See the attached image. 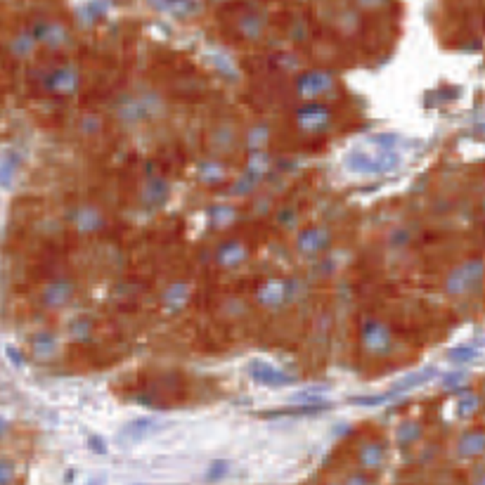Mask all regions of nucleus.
Segmentation results:
<instances>
[{"label": "nucleus", "mask_w": 485, "mask_h": 485, "mask_svg": "<svg viewBox=\"0 0 485 485\" xmlns=\"http://www.w3.org/2000/svg\"><path fill=\"white\" fill-rule=\"evenodd\" d=\"M329 410L327 402H308L303 407H284V410H273L261 415L263 419H273V417H308V415H319V412Z\"/></svg>", "instance_id": "11"}, {"label": "nucleus", "mask_w": 485, "mask_h": 485, "mask_svg": "<svg viewBox=\"0 0 485 485\" xmlns=\"http://www.w3.org/2000/svg\"><path fill=\"white\" fill-rule=\"evenodd\" d=\"M249 374H251V379L256 384L275 386V388L294 384V377H291V374L282 372L279 367L270 365V362H266V360H253L251 365H249Z\"/></svg>", "instance_id": "3"}, {"label": "nucleus", "mask_w": 485, "mask_h": 485, "mask_svg": "<svg viewBox=\"0 0 485 485\" xmlns=\"http://www.w3.org/2000/svg\"><path fill=\"white\" fill-rule=\"evenodd\" d=\"M90 443H92V445H95V450H97V452H104V448H102V443H100V440H97V438H92V440H90Z\"/></svg>", "instance_id": "25"}, {"label": "nucleus", "mask_w": 485, "mask_h": 485, "mask_svg": "<svg viewBox=\"0 0 485 485\" xmlns=\"http://www.w3.org/2000/svg\"><path fill=\"white\" fill-rule=\"evenodd\" d=\"M332 88V76L324 71H310L299 79V92L303 97H315L319 92H327Z\"/></svg>", "instance_id": "6"}, {"label": "nucleus", "mask_w": 485, "mask_h": 485, "mask_svg": "<svg viewBox=\"0 0 485 485\" xmlns=\"http://www.w3.org/2000/svg\"><path fill=\"white\" fill-rule=\"evenodd\" d=\"M435 374H438V369L435 367H424V369H419V372L407 374V377L400 379V382H395L388 388V393L390 395H400V393H407V390H415L417 386H424L426 382H431Z\"/></svg>", "instance_id": "7"}, {"label": "nucleus", "mask_w": 485, "mask_h": 485, "mask_svg": "<svg viewBox=\"0 0 485 485\" xmlns=\"http://www.w3.org/2000/svg\"><path fill=\"white\" fill-rule=\"evenodd\" d=\"M12 478V466L10 464H0V483H8Z\"/></svg>", "instance_id": "23"}, {"label": "nucleus", "mask_w": 485, "mask_h": 485, "mask_svg": "<svg viewBox=\"0 0 485 485\" xmlns=\"http://www.w3.org/2000/svg\"><path fill=\"white\" fill-rule=\"evenodd\" d=\"M71 296V284L64 282V279H57L46 289V303L48 306H62L67 303Z\"/></svg>", "instance_id": "13"}, {"label": "nucleus", "mask_w": 485, "mask_h": 485, "mask_svg": "<svg viewBox=\"0 0 485 485\" xmlns=\"http://www.w3.org/2000/svg\"><path fill=\"white\" fill-rule=\"evenodd\" d=\"M393 395L390 393H384V395H365V398H350V402H355V405H365V407H379V405H384L386 400H390Z\"/></svg>", "instance_id": "18"}, {"label": "nucleus", "mask_w": 485, "mask_h": 485, "mask_svg": "<svg viewBox=\"0 0 485 485\" xmlns=\"http://www.w3.org/2000/svg\"><path fill=\"white\" fill-rule=\"evenodd\" d=\"M159 431V424L154 422L150 417H140V419H133V422H128L123 428L119 431L117 440L121 445H135V443H142L145 438H150L152 433Z\"/></svg>", "instance_id": "4"}, {"label": "nucleus", "mask_w": 485, "mask_h": 485, "mask_svg": "<svg viewBox=\"0 0 485 485\" xmlns=\"http://www.w3.org/2000/svg\"><path fill=\"white\" fill-rule=\"evenodd\" d=\"M485 448V438H483V433H478V431H471V433H466L464 435V440H462V455H466V457H471V455H481Z\"/></svg>", "instance_id": "14"}, {"label": "nucleus", "mask_w": 485, "mask_h": 485, "mask_svg": "<svg viewBox=\"0 0 485 485\" xmlns=\"http://www.w3.org/2000/svg\"><path fill=\"white\" fill-rule=\"evenodd\" d=\"M346 164H348V168L355 170V173H388V170H393L398 166L400 159L390 152H384V154H379V157H369L367 152L357 150L348 154Z\"/></svg>", "instance_id": "1"}, {"label": "nucleus", "mask_w": 485, "mask_h": 485, "mask_svg": "<svg viewBox=\"0 0 485 485\" xmlns=\"http://www.w3.org/2000/svg\"><path fill=\"white\" fill-rule=\"evenodd\" d=\"M476 407H478V398L473 393H466V398H462L459 402V415H473L476 412Z\"/></svg>", "instance_id": "19"}, {"label": "nucleus", "mask_w": 485, "mask_h": 485, "mask_svg": "<svg viewBox=\"0 0 485 485\" xmlns=\"http://www.w3.org/2000/svg\"><path fill=\"white\" fill-rule=\"evenodd\" d=\"M382 459H384V450L379 448V445H367L360 455L362 466H379L382 464Z\"/></svg>", "instance_id": "17"}, {"label": "nucleus", "mask_w": 485, "mask_h": 485, "mask_svg": "<svg viewBox=\"0 0 485 485\" xmlns=\"http://www.w3.org/2000/svg\"><path fill=\"white\" fill-rule=\"evenodd\" d=\"M225 473H228V462H213L211 468H208V473H206V481H218V478H223Z\"/></svg>", "instance_id": "20"}, {"label": "nucleus", "mask_w": 485, "mask_h": 485, "mask_svg": "<svg viewBox=\"0 0 485 485\" xmlns=\"http://www.w3.org/2000/svg\"><path fill=\"white\" fill-rule=\"evenodd\" d=\"M329 235L319 228H308L306 232H301L299 237V249L303 253H317L322 246H327Z\"/></svg>", "instance_id": "10"}, {"label": "nucleus", "mask_w": 485, "mask_h": 485, "mask_svg": "<svg viewBox=\"0 0 485 485\" xmlns=\"http://www.w3.org/2000/svg\"><path fill=\"white\" fill-rule=\"evenodd\" d=\"M76 74L74 71H69V69H57L55 74L48 79V88L50 90H57V92H69V90H74L76 88Z\"/></svg>", "instance_id": "12"}, {"label": "nucleus", "mask_w": 485, "mask_h": 485, "mask_svg": "<svg viewBox=\"0 0 485 485\" xmlns=\"http://www.w3.org/2000/svg\"><path fill=\"white\" fill-rule=\"evenodd\" d=\"M294 284H289V282H282V279H273V282H268L266 286L261 289V301L266 303V306H279V303H284L286 299H289V289Z\"/></svg>", "instance_id": "9"}, {"label": "nucleus", "mask_w": 485, "mask_h": 485, "mask_svg": "<svg viewBox=\"0 0 485 485\" xmlns=\"http://www.w3.org/2000/svg\"><path fill=\"white\" fill-rule=\"evenodd\" d=\"M294 400L296 402H322V390L319 388H308L306 393H299V395H294Z\"/></svg>", "instance_id": "22"}, {"label": "nucleus", "mask_w": 485, "mask_h": 485, "mask_svg": "<svg viewBox=\"0 0 485 485\" xmlns=\"http://www.w3.org/2000/svg\"><path fill=\"white\" fill-rule=\"evenodd\" d=\"M478 348H473V346H459V348H452L448 353V357L452 362H471V360H478Z\"/></svg>", "instance_id": "16"}, {"label": "nucleus", "mask_w": 485, "mask_h": 485, "mask_svg": "<svg viewBox=\"0 0 485 485\" xmlns=\"http://www.w3.org/2000/svg\"><path fill=\"white\" fill-rule=\"evenodd\" d=\"M244 258V249H241L239 244H225V246H220V251H218V261L223 263V266H237V263Z\"/></svg>", "instance_id": "15"}, {"label": "nucleus", "mask_w": 485, "mask_h": 485, "mask_svg": "<svg viewBox=\"0 0 485 485\" xmlns=\"http://www.w3.org/2000/svg\"><path fill=\"white\" fill-rule=\"evenodd\" d=\"M296 119L303 128H324L329 121V109L324 104H306L296 112Z\"/></svg>", "instance_id": "8"}, {"label": "nucleus", "mask_w": 485, "mask_h": 485, "mask_svg": "<svg viewBox=\"0 0 485 485\" xmlns=\"http://www.w3.org/2000/svg\"><path fill=\"white\" fill-rule=\"evenodd\" d=\"M8 353H10V360H14V362H17V365H19V355H17V350H14V348H8Z\"/></svg>", "instance_id": "24"}, {"label": "nucleus", "mask_w": 485, "mask_h": 485, "mask_svg": "<svg viewBox=\"0 0 485 485\" xmlns=\"http://www.w3.org/2000/svg\"><path fill=\"white\" fill-rule=\"evenodd\" d=\"M481 275H483V263L478 258H473V261L464 263L459 270H455L450 275L448 291L450 294H466V291H471L473 286L481 282Z\"/></svg>", "instance_id": "2"}, {"label": "nucleus", "mask_w": 485, "mask_h": 485, "mask_svg": "<svg viewBox=\"0 0 485 485\" xmlns=\"http://www.w3.org/2000/svg\"><path fill=\"white\" fill-rule=\"evenodd\" d=\"M417 438H419V428L417 426H402L400 433H398V443L400 445H407V443H412V440H417Z\"/></svg>", "instance_id": "21"}, {"label": "nucleus", "mask_w": 485, "mask_h": 485, "mask_svg": "<svg viewBox=\"0 0 485 485\" xmlns=\"http://www.w3.org/2000/svg\"><path fill=\"white\" fill-rule=\"evenodd\" d=\"M362 341H365V346L372 353H384L390 346V334L382 322L369 319V322H365V327H362Z\"/></svg>", "instance_id": "5"}]
</instances>
